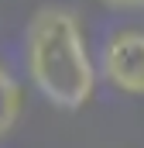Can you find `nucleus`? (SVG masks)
I'll return each mask as SVG.
<instances>
[{
  "mask_svg": "<svg viewBox=\"0 0 144 148\" xmlns=\"http://www.w3.org/2000/svg\"><path fill=\"white\" fill-rule=\"evenodd\" d=\"M24 69L31 86L58 110H79L93 100L96 66L72 10L41 7L31 14L24 28Z\"/></svg>",
  "mask_w": 144,
  "mask_h": 148,
  "instance_id": "obj_1",
  "label": "nucleus"
},
{
  "mask_svg": "<svg viewBox=\"0 0 144 148\" xmlns=\"http://www.w3.org/2000/svg\"><path fill=\"white\" fill-rule=\"evenodd\" d=\"M103 76L117 93L144 97V31L124 28L103 45Z\"/></svg>",
  "mask_w": 144,
  "mask_h": 148,
  "instance_id": "obj_2",
  "label": "nucleus"
},
{
  "mask_svg": "<svg viewBox=\"0 0 144 148\" xmlns=\"http://www.w3.org/2000/svg\"><path fill=\"white\" fill-rule=\"evenodd\" d=\"M21 114H24V90H21L17 76L0 62V141L17 127Z\"/></svg>",
  "mask_w": 144,
  "mask_h": 148,
  "instance_id": "obj_3",
  "label": "nucleus"
},
{
  "mask_svg": "<svg viewBox=\"0 0 144 148\" xmlns=\"http://www.w3.org/2000/svg\"><path fill=\"white\" fill-rule=\"evenodd\" d=\"M100 3H107L113 10H141L144 7V0H100Z\"/></svg>",
  "mask_w": 144,
  "mask_h": 148,
  "instance_id": "obj_4",
  "label": "nucleus"
}]
</instances>
